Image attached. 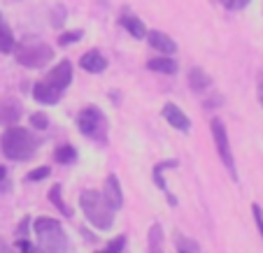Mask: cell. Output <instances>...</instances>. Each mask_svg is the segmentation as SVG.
I'll list each match as a JSON object with an SVG mask.
<instances>
[{"label": "cell", "instance_id": "277c9868", "mask_svg": "<svg viewBox=\"0 0 263 253\" xmlns=\"http://www.w3.org/2000/svg\"><path fill=\"white\" fill-rule=\"evenodd\" d=\"M54 60V49L45 42H35V45H21L16 49V63L24 68H45L47 63Z\"/></svg>", "mask_w": 263, "mask_h": 253}, {"label": "cell", "instance_id": "5bb4252c", "mask_svg": "<svg viewBox=\"0 0 263 253\" xmlns=\"http://www.w3.org/2000/svg\"><path fill=\"white\" fill-rule=\"evenodd\" d=\"M119 24L124 26L126 30H128L130 35H133L135 40H142V37H147V28H144V24L138 19V16H133V14H124L119 19Z\"/></svg>", "mask_w": 263, "mask_h": 253}, {"label": "cell", "instance_id": "7a4b0ae2", "mask_svg": "<svg viewBox=\"0 0 263 253\" xmlns=\"http://www.w3.org/2000/svg\"><path fill=\"white\" fill-rule=\"evenodd\" d=\"M82 212L86 214L91 225H96L98 230H109L115 223V207L105 200L103 193H96V191H84L80 198Z\"/></svg>", "mask_w": 263, "mask_h": 253}, {"label": "cell", "instance_id": "8fae6325", "mask_svg": "<svg viewBox=\"0 0 263 253\" xmlns=\"http://www.w3.org/2000/svg\"><path fill=\"white\" fill-rule=\"evenodd\" d=\"M21 116V104L14 98H7L0 102V125H14Z\"/></svg>", "mask_w": 263, "mask_h": 253}, {"label": "cell", "instance_id": "44dd1931", "mask_svg": "<svg viewBox=\"0 0 263 253\" xmlns=\"http://www.w3.org/2000/svg\"><path fill=\"white\" fill-rule=\"evenodd\" d=\"M82 35H84L82 30H68V33L59 35V45L61 47H68V45H72V42H80Z\"/></svg>", "mask_w": 263, "mask_h": 253}, {"label": "cell", "instance_id": "7402d4cb", "mask_svg": "<svg viewBox=\"0 0 263 253\" xmlns=\"http://www.w3.org/2000/svg\"><path fill=\"white\" fill-rule=\"evenodd\" d=\"M30 123H33L35 128H47V125H49V121H47V114H42V112H35V114L30 116Z\"/></svg>", "mask_w": 263, "mask_h": 253}, {"label": "cell", "instance_id": "9c48e42d", "mask_svg": "<svg viewBox=\"0 0 263 253\" xmlns=\"http://www.w3.org/2000/svg\"><path fill=\"white\" fill-rule=\"evenodd\" d=\"M80 68L86 70V72H93V75H98V72H103V70L107 68V58H105L100 51L91 49V51H86V54L80 58Z\"/></svg>", "mask_w": 263, "mask_h": 253}, {"label": "cell", "instance_id": "ac0fdd59", "mask_svg": "<svg viewBox=\"0 0 263 253\" xmlns=\"http://www.w3.org/2000/svg\"><path fill=\"white\" fill-rule=\"evenodd\" d=\"M175 244H177V253H198V244L194 239H186L182 233H175Z\"/></svg>", "mask_w": 263, "mask_h": 253}, {"label": "cell", "instance_id": "4fadbf2b", "mask_svg": "<svg viewBox=\"0 0 263 253\" xmlns=\"http://www.w3.org/2000/svg\"><path fill=\"white\" fill-rule=\"evenodd\" d=\"M33 98L42 104H56L61 98V93L56 89H51V86H47L45 81H37V84L33 86Z\"/></svg>", "mask_w": 263, "mask_h": 253}, {"label": "cell", "instance_id": "3957f363", "mask_svg": "<svg viewBox=\"0 0 263 253\" xmlns=\"http://www.w3.org/2000/svg\"><path fill=\"white\" fill-rule=\"evenodd\" d=\"M35 235H37L40 253H68V237L56 219H37L35 221Z\"/></svg>", "mask_w": 263, "mask_h": 253}, {"label": "cell", "instance_id": "52a82bcc", "mask_svg": "<svg viewBox=\"0 0 263 253\" xmlns=\"http://www.w3.org/2000/svg\"><path fill=\"white\" fill-rule=\"evenodd\" d=\"M42 81H45L47 86H51V89H56L59 93H63L70 86V81H72V65H70V60H61L54 70L47 72V77Z\"/></svg>", "mask_w": 263, "mask_h": 253}, {"label": "cell", "instance_id": "6da1fadb", "mask_svg": "<svg viewBox=\"0 0 263 253\" xmlns=\"http://www.w3.org/2000/svg\"><path fill=\"white\" fill-rule=\"evenodd\" d=\"M0 146H3V154L10 160H28L30 156L35 154V149H37V139L26 128L10 125V128L3 133Z\"/></svg>", "mask_w": 263, "mask_h": 253}, {"label": "cell", "instance_id": "30bf717a", "mask_svg": "<svg viewBox=\"0 0 263 253\" xmlns=\"http://www.w3.org/2000/svg\"><path fill=\"white\" fill-rule=\"evenodd\" d=\"M103 195H105V200H107V202L112 204L115 209H119L121 204H124V195H121V184H119V179H117L115 174H109V177L105 179Z\"/></svg>", "mask_w": 263, "mask_h": 253}, {"label": "cell", "instance_id": "ffe728a7", "mask_svg": "<svg viewBox=\"0 0 263 253\" xmlns=\"http://www.w3.org/2000/svg\"><path fill=\"white\" fill-rule=\"evenodd\" d=\"M49 200L56 204V207L61 209V212L65 214V216H72V212H70V207L63 202V200H61V186H59V184H54V186H51V188H49Z\"/></svg>", "mask_w": 263, "mask_h": 253}, {"label": "cell", "instance_id": "5b68a950", "mask_svg": "<svg viewBox=\"0 0 263 253\" xmlns=\"http://www.w3.org/2000/svg\"><path fill=\"white\" fill-rule=\"evenodd\" d=\"M212 137H214V144H217V151H219V158H221V163L226 165V170H229L231 177L238 179V167H235L233 151H231V144H229L226 125H223L219 119H212Z\"/></svg>", "mask_w": 263, "mask_h": 253}, {"label": "cell", "instance_id": "8992f818", "mask_svg": "<svg viewBox=\"0 0 263 253\" xmlns=\"http://www.w3.org/2000/svg\"><path fill=\"white\" fill-rule=\"evenodd\" d=\"M77 125H80L82 135L86 137H103L105 135V114L98 110V107H84L77 116Z\"/></svg>", "mask_w": 263, "mask_h": 253}, {"label": "cell", "instance_id": "d4e9b609", "mask_svg": "<svg viewBox=\"0 0 263 253\" xmlns=\"http://www.w3.org/2000/svg\"><path fill=\"white\" fill-rule=\"evenodd\" d=\"M252 212H254L256 228H258V233H261V237H263V212H261V207H258V204H252Z\"/></svg>", "mask_w": 263, "mask_h": 253}, {"label": "cell", "instance_id": "ba28073f", "mask_svg": "<svg viewBox=\"0 0 263 253\" xmlns=\"http://www.w3.org/2000/svg\"><path fill=\"white\" fill-rule=\"evenodd\" d=\"M163 119L168 121L170 125H175L177 130H182V133H186V130L191 128V121H189V116L184 114L182 110H179L177 104H173V102H168L163 107Z\"/></svg>", "mask_w": 263, "mask_h": 253}, {"label": "cell", "instance_id": "9a60e30c", "mask_svg": "<svg viewBox=\"0 0 263 253\" xmlns=\"http://www.w3.org/2000/svg\"><path fill=\"white\" fill-rule=\"evenodd\" d=\"M149 70H154V72H161V75H175L177 72V63L173 58H152L147 63Z\"/></svg>", "mask_w": 263, "mask_h": 253}, {"label": "cell", "instance_id": "cb8c5ba5", "mask_svg": "<svg viewBox=\"0 0 263 253\" xmlns=\"http://www.w3.org/2000/svg\"><path fill=\"white\" fill-rule=\"evenodd\" d=\"M221 5L226 10H242V7L249 5V0H221Z\"/></svg>", "mask_w": 263, "mask_h": 253}, {"label": "cell", "instance_id": "d6986e66", "mask_svg": "<svg viewBox=\"0 0 263 253\" xmlns=\"http://www.w3.org/2000/svg\"><path fill=\"white\" fill-rule=\"evenodd\" d=\"M54 158L59 160V163H63V165H68V163H72L74 158H77V151L70 146V144H65V146H59L56 149V154H54Z\"/></svg>", "mask_w": 263, "mask_h": 253}, {"label": "cell", "instance_id": "83f0119b", "mask_svg": "<svg viewBox=\"0 0 263 253\" xmlns=\"http://www.w3.org/2000/svg\"><path fill=\"white\" fill-rule=\"evenodd\" d=\"M5 174H7V170L3 167V165H0V181H3V179H5Z\"/></svg>", "mask_w": 263, "mask_h": 253}, {"label": "cell", "instance_id": "7c38bea8", "mask_svg": "<svg viewBox=\"0 0 263 253\" xmlns=\"http://www.w3.org/2000/svg\"><path fill=\"white\" fill-rule=\"evenodd\" d=\"M147 40L154 49L163 51V54H175V51H177V45H175L173 37H168L165 33H159V30H152V33L147 35Z\"/></svg>", "mask_w": 263, "mask_h": 253}, {"label": "cell", "instance_id": "2e32d148", "mask_svg": "<svg viewBox=\"0 0 263 253\" xmlns=\"http://www.w3.org/2000/svg\"><path fill=\"white\" fill-rule=\"evenodd\" d=\"M189 86L194 91H205L210 86V77L208 72H203L200 68H191L189 70Z\"/></svg>", "mask_w": 263, "mask_h": 253}, {"label": "cell", "instance_id": "f1b7e54d", "mask_svg": "<svg viewBox=\"0 0 263 253\" xmlns=\"http://www.w3.org/2000/svg\"><path fill=\"white\" fill-rule=\"evenodd\" d=\"M0 253H5V246H3V242H0Z\"/></svg>", "mask_w": 263, "mask_h": 253}, {"label": "cell", "instance_id": "4316f807", "mask_svg": "<svg viewBox=\"0 0 263 253\" xmlns=\"http://www.w3.org/2000/svg\"><path fill=\"white\" fill-rule=\"evenodd\" d=\"M256 93H258V102H261V107H263V81H258Z\"/></svg>", "mask_w": 263, "mask_h": 253}, {"label": "cell", "instance_id": "603a6c76", "mask_svg": "<svg viewBox=\"0 0 263 253\" xmlns=\"http://www.w3.org/2000/svg\"><path fill=\"white\" fill-rule=\"evenodd\" d=\"M124 244H126V237H124V235H119L115 242H109L107 253H121V251H124Z\"/></svg>", "mask_w": 263, "mask_h": 253}, {"label": "cell", "instance_id": "484cf974", "mask_svg": "<svg viewBox=\"0 0 263 253\" xmlns=\"http://www.w3.org/2000/svg\"><path fill=\"white\" fill-rule=\"evenodd\" d=\"M45 177H49V167H35L33 172L28 174L30 181H40V179H45Z\"/></svg>", "mask_w": 263, "mask_h": 253}, {"label": "cell", "instance_id": "e0dca14e", "mask_svg": "<svg viewBox=\"0 0 263 253\" xmlns=\"http://www.w3.org/2000/svg\"><path fill=\"white\" fill-rule=\"evenodd\" d=\"M14 35L5 26V21L0 19V54H10V51H14Z\"/></svg>", "mask_w": 263, "mask_h": 253}]
</instances>
